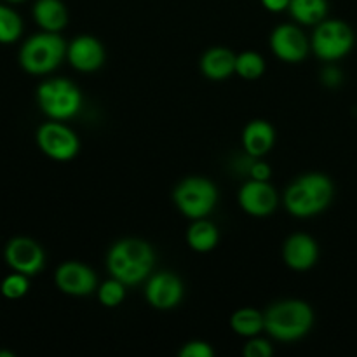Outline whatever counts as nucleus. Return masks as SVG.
<instances>
[{
  "label": "nucleus",
  "instance_id": "1",
  "mask_svg": "<svg viewBox=\"0 0 357 357\" xmlns=\"http://www.w3.org/2000/svg\"><path fill=\"white\" fill-rule=\"evenodd\" d=\"M155 264L152 246L142 239H122L110 248L107 267L126 286H135L149 278Z\"/></svg>",
  "mask_w": 357,
  "mask_h": 357
},
{
  "label": "nucleus",
  "instance_id": "2",
  "mask_svg": "<svg viewBox=\"0 0 357 357\" xmlns=\"http://www.w3.org/2000/svg\"><path fill=\"white\" fill-rule=\"evenodd\" d=\"M333 195V181L326 174L307 173L286 188L284 206L293 216L309 218L323 213L331 204Z\"/></svg>",
  "mask_w": 357,
  "mask_h": 357
},
{
  "label": "nucleus",
  "instance_id": "3",
  "mask_svg": "<svg viewBox=\"0 0 357 357\" xmlns=\"http://www.w3.org/2000/svg\"><path fill=\"white\" fill-rule=\"evenodd\" d=\"M314 324V312L303 300H284L265 312V331L279 342H295L305 337Z\"/></svg>",
  "mask_w": 357,
  "mask_h": 357
},
{
  "label": "nucleus",
  "instance_id": "4",
  "mask_svg": "<svg viewBox=\"0 0 357 357\" xmlns=\"http://www.w3.org/2000/svg\"><path fill=\"white\" fill-rule=\"evenodd\" d=\"M66 44L54 31H44L28 38L20 51V65L33 75H44L59 66L66 56Z\"/></svg>",
  "mask_w": 357,
  "mask_h": 357
},
{
  "label": "nucleus",
  "instance_id": "5",
  "mask_svg": "<svg viewBox=\"0 0 357 357\" xmlns=\"http://www.w3.org/2000/svg\"><path fill=\"white\" fill-rule=\"evenodd\" d=\"M40 110L52 121H66L79 114L82 107V94L79 87L66 79L45 80L37 89Z\"/></svg>",
  "mask_w": 357,
  "mask_h": 357
},
{
  "label": "nucleus",
  "instance_id": "6",
  "mask_svg": "<svg viewBox=\"0 0 357 357\" xmlns=\"http://www.w3.org/2000/svg\"><path fill=\"white\" fill-rule=\"evenodd\" d=\"M173 199L176 208L187 218L199 220L206 218L215 209L218 202V190L208 178L190 176L178 183L173 192Z\"/></svg>",
  "mask_w": 357,
  "mask_h": 357
},
{
  "label": "nucleus",
  "instance_id": "7",
  "mask_svg": "<svg viewBox=\"0 0 357 357\" xmlns=\"http://www.w3.org/2000/svg\"><path fill=\"white\" fill-rule=\"evenodd\" d=\"M354 47V31L342 20H324L312 35V51L323 61H337Z\"/></svg>",
  "mask_w": 357,
  "mask_h": 357
},
{
  "label": "nucleus",
  "instance_id": "8",
  "mask_svg": "<svg viewBox=\"0 0 357 357\" xmlns=\"http://www.w3.org/2000/svg\"><path fill=\"white\" fill-rule=\"evenodd\" d=\"M37 145L52 160L66 162L79 153L80 142L75 132L61 122H45L37 131Z\"/></svg>",
  "mask_w": 357,
  "mask_h": 357
},
{
  "label": "nucleus",
  "instance_id": "9",
  "mask_svg": "<svg viewBox=\"0 0 357 357\" xmlns=\"http://www.w3.org/2000/svg\"><path fill=\"white\" fill-rule=\"evenodd\" d=\"M3 257H6L7 265L14 272L24 275L38 274L45 264V255L40 244L28 237H16V239L9 241Z\"/></svg>",
  "mask_w": 357,
  "mask_h": 357
},
{
  "label": "nucleus",
  "instance_id": "10",
  "mask_svg": "<svg viewBox=\"0 0 357 357\" xmlns=\"http://www.w3.org/2000/svg\"><path fill=\"white\" fill-rule=\"evenodd\" d=\"M271 49L286 63H300L309 54V40L295 24H281L271 35Z\"/></svg>",
  "mask_w": 357,
  "mask_h": 357
},
{
  "label": "nucleus",
  "instance_id": "11",
  "mask_svg": "<svg viewBox=\"0 0 357 357\" xmlns=\"http://www.w3.org/2000/svg\"><path fill=\"white\" fill-rule=\"evenodd\" d=\"M56 286L72 296L91 295L98 288V278L87 265L79 261H66L59 265L54 274Z\"/></svg>",
  "mask_w": 357,
  "mask_h": 357
},
{
  "label": "nucleus",
  "instance_id": "12",
  "mask_svg": "<svg viewBox=\"0 0 357 357\" xmlns=\"http://www.w3.org/2000/svg\"><path fill=\"white\" fill-rule=\"evenodd\" d=\"M239 204L248 215L261 218V216H268L275 211L279 197L275 188L268 181L251 180L241 188Z\"/></svg>",
  "mask_w": 357,
  "mask_h": 357
},
{
  "label": "nucleus",
  "instance_id": "13",
  "mask_svg": "<svg viewBox=\"0 0 357 357\" xmlns=\"http://www.w3.org/2000/svg\"><path fill=\"white\" fill-rule=\"evenodd\" d=\"M145 296L155 309L169 310L183 298V282L173 272H159L146 284Z\"/></svg>",
  "mask_w": 357,
  "mask_h": 357
},
{
  "label": "nucleus",
  "instance_id": "14",
  "mask_svg": "<svg viewBox=\"0 0 357 357\" xmlns=\"http://www.w3.org/2000/svg\"><path fill=\"white\" fill-rule=\"evenodd\" d=\"M66 58L70 65L79 72H94L105 63V49L96 37L80 35L70 42Z\"/></svg>",
  "mask_w": 357,
  "mask_h": 357
},
{
  "label": "nucleus",
  "instance_id": "15",
  "mask_svg": "<svg viewBox=\"0 0 357 357\" xmlns=\"http://www.w3.org/2000/svg\"><path fill=\"white\" fill-rule=\"evenodd\" d=\"M282 257L286 265L293 271H309L319 260V246L307 234H295L284 243Z\"/></svg>",
  "mask_w": 357,
  "mask_h": 357
},
{
  "label": "nucleus",
  "instance_id": "16",
  "mask_svg": "<svg viewBox=\"0 0 357 357\" xmlns=\"http://www.w3.org/2000/svg\"><path fill=\"white\" fill-rule=\"evenodd\" d=\"M275 143V131L267 121H257L250 122L243 131V145L248 155L258 159L264 157L265 153L271 152V149Z\"/></svg>",
  "mask_w": 357,
  "mask_h": 357
},
{
  "label": "nucleus",
  "instance_id": "17",
  "mask_svg": "<svg viewBox=\"0 0 357 357\" xmlns=\"http://www.w3.org/2000/svg\"><path fill=\"white\" fill-rule=\"evenodd\" d=\"M236 59L230 49L211 47L204 52L201 59V70L209 80H225L236 73Z\"/></svg>",
  "mask_w": 357,
  "mask_h": 357
},
{
  "label": "nucleus",
  "instance_id": "18",
  "mask_svg": "<svg viewBox=\"0 0 357 357\" xmlns=\"http://www.w3.org/2000/svg\"><path fill=\"white\" fill-rule=\"evenodd\" d=\"M33 20L42 30L58 33L68 23V9L61 0H37L33 6Z\"/></svg>",
  "mask_w": 357,
  "mask_h": 357
},
{
  "label": "nucleus",
  "instance_id": "19",
  "mask_svg": "<svg viewBox=\"0 0 357 357\" xmlns=\"http://www.w3.org/2000/svg\"><path fill=\"white\" fill-rule=\"evenodd\" d=\"M220 241V232L211 222L204 218L194 220L187 232V243L197 253H208L215 250Z\"/></svg>",
  "mask_w": 357,
  "mask_h": 357
},
{
  "label": "nucleus",
  "instance_id": "20",
  "mask_svg": "<svg viewBox=\"0 0 357 357\" xmlns=\"http://www.w3.org/2000/svg\"><path fill=\"white\" fill-rule=\"evenodd\" d=\"M288 10L298 23L319 24L328 14V0H291Z\"/></svg>",
  "mask_w": 357,
  "mask_h": 357
},
{
  "label": "nucleus",
  "instance_id": "21",
  "mask_svg": "<svg viewBox=\"0 0 357 357\" xmlns=\"http://www.w3.org/2000/svg\"><path fill=\"white\" fill-rule=\"evenodd\" d=\"M230 326L241 337H257L265 330V314L257 309H241L232 314Z\"/></svg>",
  "mask_w": 357,
  "mask_h": 357
},
{
  "label": "nucleus",
  "instance_id": "22",
  "mask_svg": "<svg viewBox=\"0 0 357 357\" xmlns=\"http://www.w3.org/2000/svg\"><path fill=\"white\" fill-rule=\"evenodd\" d=\"M236 73L244 80H257L265 73L264 56L255 51H244L236 59Z\"/></svg>",
  "mask_w": 357,
  "mask_h": 357
},
{
  "label": "nucleus",
  "instance_id": "23",
  "mask_svg": "<svg viewBox=\"0 0 357 357\" xmlns=\"http://www.w3.org/2000/svg\"><path fill=\"white\" fill-rule=\"evenodd\" d=\"M23 31V21L16 10L0 6V44H13Z\"/></svg>",
  "mask_w": 357,
  "mask_h": 357
},
{
  "label": "nucleus",
  "instance_id": "24",
  "mask_svg": "<svg viewBox=\"0 0 357 357\" xmlns=\"http://www.w3.org/2000/svg\"><path fill=\"white\" fill-rule=\"evenodd\" d=\"M98 298L105 307L121 305L126 298V284L115 278L110 279L98 288Z\"/></svg>",
  "mask_w": 357,
  "mask_h": 357
},
{
  "label": "nucleus",
  "instance_id": "25",
  "mask_svg": "<svg viewBox=\"0 0 357 357\" xmlns=\"http://www.w3.org/2000/svg\"><path fill=\"white\" fill-rule=\"evenodd\" d=\"M28 288H30L28 275L20 274V272L7 275L2 281V284H0V291H2V295L9 300L23 298L28 293Z\"/></svg>",
  "mask_w": 357,
  "mask_h": 357
},
{
  "label": "nucleus",
  "instance_id": "26",
  "mask_svg": "<svg viewBox=\"0 0 357 357\" xmlns=\"http://www.w3.org/2000/svg\"><path fill=\"white\" fill-rule=\"evenodd\" d=\"M178 354L181 357H213L215 356V351H213V347L208 342L194 340L185 344L183 349Z\"/></svg>",
  "mask_w": 357,
  "mask_h": 357
},
{
  "label": "nucleus",
  "instance_id": "27",
  "mask_svg": "<svg viewBox=\"0 0 357 357\" xmlns=\"http://www.w3.org/2000/svg\"><path fill=\"white\" fill-rule=\"evenodd\" d=\"M272 347L267 340H251L248 342L246 347H244V356L246 357H271L272 356Z\"/></svg>",
  "mask_w": 357,
  "mask_h": 357
},
{
  "label": "nucleus",
  "instance_id": "28",
  "mask_svg": "<svg viewBox=\"0 0 357 357\" xmlns=\"http://www.w3.org/2000/svg\"><path fill=\"white\" fill-rule=\"evenodd\" d=\"M248 173L251 174V178H253V180L268 181V178H271L272 171H271V166H268L267 162L253 160V162H251V166H250V169H248Z\"/></svg>",
  "mask_w": 357,
  "mask_h": 357
},
{
  "label": "nucleus",
  "instance_id": "29",
  "mask_svg": "<svg viewBox=\"0 0 357 357\" xmlns=\"http://www.w3.org/2000/svg\"><path fill=\"white\" fill-rule=\"evenodd\" d=\"M289 2L291 0H261L265 9L271 10V13H282L289 7Z\"/></svg>",
  "mask_w": 357,
  "mask_h": 357
},
{
  "label": "nucleus",
  "instance_id": "30",
  "mask_svg": "<svg viewBox=\"0 0 357 357\" xmlns=\"http://www.w3.org/2000/svg\"><path fill=\"white\" fill-rule=\"evenodd\" d=\"M323 80L328 86L335 87L342 82V73L337 68H326L323 73Z\"/></svg>",
  "mask_w": 357,
  "mask_h": 357
},
{
  "label": "nucleus",
  "instance_id": "31",
  "mask_svg": "<svg viewBox=\"0 0 357 357\" xmlns=\"http://www.w3.org/2000/svg\"><path fill=\"white\" fill-rule=\"evenodd\" d=\"M7 2H13V3H20V2H24V0H7Z\"/></svg>",
  "mask_w": 357,
  "mask_h": 357
}]
</instances>
